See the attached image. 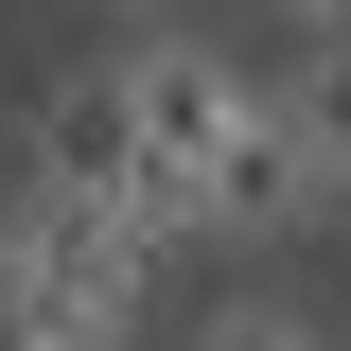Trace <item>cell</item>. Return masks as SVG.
Masks as SVG:
<instances>
[{
    "label": "cell",
    "mask_w": 351,
    "mask_h": 351,
    "mask_svg": "<svg viewBox=\"0 0 351 351\" xmlns=\"http://www.w3.org/2000/svg\"><path fill=\"white\" fill-rule=\"evenodd\" d=\"M106 71H123V106H141V141H158V193H176V246H193V193H211V158H228V123H246L263 88L228 71L211 36H176V18H158V36H123Z\"/></svg>",
    "instance_id": "obj_1"
},
{
    "label": "cell",
    "mask_w": 351,
    "mask_h": 351,
    "mask_svg": "<svg viewBox=\"0 0 351 351\" xmlns=\"http://www.w3.org/2000/svg\"><path fill=\"white\" fill-rule=\"evenodd\" d=\"M18 246H36V299H53V334L71 351H123V316H141V246L158 228L141 211H88V193H18Z\"/></svg>",
    "instance_id": "obj_2"
},
{
    "label": "cell",
    "mask_w": 351,
    "mask_h": 351,
    "mask_svg": "<svg viewBox=\"0 0 351 351\" xmlns=\"http://www.w3.org/2000/svg\"><path fill=\"white\" fill-rule=\"evenodd\" d=\"M36 176H53V193H88V211H141V228L176 246V193H158V141H141L123 71H71V88H36Z\"/></svg>",
    "instance_id": "obj_3"
},
{
    "label": "cell",
    "mask_w": 351,
    "mask_h": 351,
    "mask_svg": "<svg viewBox=\"0 0 351 351\" xmlns=\"http://www.w3.org/2000/svg\"><path fill=\"white\" fill-rule=\"evenodd\" d=\"M281 211H316V141H299V106L263 88L246 123H228V158H211V193H193V228H281Z\"/></svg>",
    "instance_id": "obj_4"
},
{
    "label": "cell",
    "mask_w": 351,
    "mask_h": 351,
    "mask_svg": "<svg viewBox=\"0 0 351 351\" xmlns=\"http://www.w3.org/2000/svg\"><path fill=\"white\" fill-rule=\"evenodd\" d=\"M0 351H71V334H53V299H36V246H18V211H0Z\"/></svg>",
    "instance_id": "obj_5"
},
{
    "label": "cell",
    "mask_w": 351,
    "mask_h": 351,
    "mask_svg": "<svg viewBox=\"0 0 351 351\" xmlns=\"http://www.w3.org/2000/svg\"><path fill=\"white\" fill-rule=\"evenodd\" d=\"M193 351H334V334H316V316H281V299H246V316H211Z\"/></svg>",
    "instance_id": "obj_6"
},
{
    "label": "cell",
    "mask_w": 351,
    "mask_h": 351,
    "mask_svg": "<svg viewBox=\"0 0 351 351\" xmlns=\"http://www.w3.org/2000/svg\"><path fill=\"white\" fill-rule=\"evenodd\" d=\"M299 18H316V36H351V0H299Z\"/></svg>",
    "instance_id": "obj_7"
}]
</instances>
